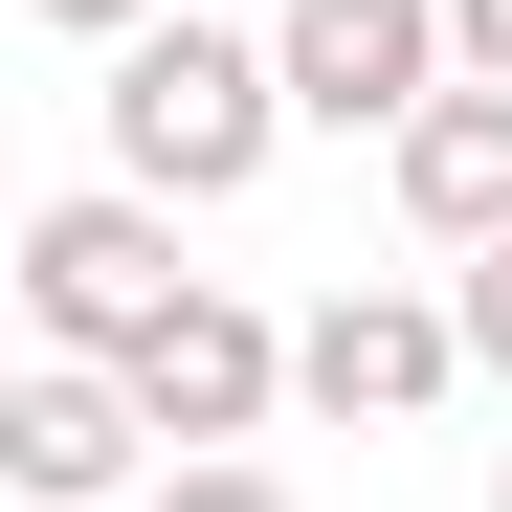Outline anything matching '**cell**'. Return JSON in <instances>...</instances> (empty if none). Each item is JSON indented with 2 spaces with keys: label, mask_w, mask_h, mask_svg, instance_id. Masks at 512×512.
Wrapping results in <instances>:
<instances>
[{
  "label": "cell",
  "mask_w": 512,
  "mask_h": 512,
  "mask_svg": "<svg viewBox=\"0 0 512 512\" xmlns=\"http://www.w3.org/2000/svg\"><path fill=\"white\" fill-rule=\"evenodd\" d=\"M268 379H290V357H268V312H223V290H179V312L134 334V401L179 423V446H245V423H268Z\"/></svg>",
  "instance_id": "277c9868"
},
{
  "label": "cell",
  "mask_w": 512,
  "mask_h": 512,
  "mask_svg": "<svg viewBox=\"0 0 512 512\" xmlns=\"http://www.w3.org/2000/svg\"><path fill=\"white\" fill-rule=\"evenodd\" d=\"M468 357H512V245H490V268H468Z\"/></svg>",
  "instance_id": "9c48e42d"
},
{
  "label": "cell",
  "mask_w": 512,
  "mask_h": 512,
  "mask_svg": "<svg viewBox=\"0 0 512 512\" xmlns=\"http://www.w3.org/2000/svg\"><path fill=\"white\" fill-rule=\"evenodd\" d=\"M23 290H45L67 357H134V334L179 312V268H156V223H134V201H45V223H23Z\"/></svg>",
  "instance_id": "7a4b0ae2"
},
{
  "label": "cell",
  "mask_w": 512,
  "mask_h": 512,
  "mask_svg": "<svg viewBox=\"0 0 512 512\" xmlns=\"http://www.w3.org/2000/svg\"><path fill=\"white\" fill-rule=\"evenodd\" d=\"M45 23H156V0H45Z\"/></svg>",
  "instance_id": "8fae6325"
},
{
  "label": "cell",
  "mask_w": 512,
  "mask_h": 512,
  "mask_svg": "<svg viewBox=\"0 0 512 512\" xmlns=\"http://www.w3.org/2000/svg\"><path fill=\"white\" fill-rule=\"evenodd\" d=\"M268 112H290V67H245L223 23H134V67H112V156L179 179V201H223L268 156Z\"/></svg>",
  "instance_id": "6da1fadb"
},
{
  "label": "cell",
  "mask_w": 512,
  "mask_h": 512,
  "mask_svg": "<svg viewBox=\"0 0 512 512\" xmlns=\"http://www.w3.org/2000/svg\"><path fill=\"white\" fill-rule=\"evenodd\" d=\"M446 357H468V312H401V290H334V312L290 334V379H312L334 423H401V401H446Z\"/></svg>",
  "instance_id": "5b68a950"
},
{
  "label": "cell",
  "mask_w": 512,
  "mask_h": 512,
  "mask_svg": "<svg viewBox=\"0 0 512 512\" xmlns=\"http://www.w3.org/2000/svg\"><path fill=\"white\" fill-rule=\"evenodd\" d=\"M134 423H156V401H112V379H23V401H0V468H23V512H90V490L134 468Z\"/></svg>",
  "instance_id": "52a82bcc"
},
{
  "label": "cell",
  "mask_w": 512,
  "mask_h": 512,
  "mask_svg": "<svg viewBox=\"0 0 512 512\" xmlns=\"http://www.w3.org/2000/svg\"><path fill=\"white\" fill-rule=\"evenodd\" d=\"M446 23H468V67H512V0H446Z\"/></svg>",
  "instance_id": "30bf717a"
},
{
  "label": "cell",
  "mask_w": 512,
  "mask_h": 512,
  "mask_svg": "<svg viewBox=\"0 0 512 512\" xmlns=\"http://www.w3.org/2000/svg\"><path fill=\"white\" fill-rule=\"evenodd\" d=\"M401 201L446 245H512V90H423L401 112Z\"/></svg>",
  "instance_id": "8992f818"
},
{
  "label": "cell",
  "mask_w": 512,
  "mask_h": 512,
  "mask_svg": "<svg viewBox=\"0 0 512 512\" xmlns=\"http://www.w3.org/2000/svg\"><path fill=\"white\" fill-rule=\"evenodd\" d=\"M468 23H423V0H290V112H334V134H379V112H423V67H446Z\"/></svg>",
  "instance_id": "3957f363"
},
{
  "label": "cell",
  "mask_w": 512,
  "mask_h": 512,
  "mask_svg": "<svg viewBox=\"0 0 512 512\" xmlns=\"http://www.w3.org/2000/svg\"><path fill=\"white\" fill-rule=\"evenodd\" d=\"M156 512H290L268 468H179V490H156Z\"/></svg>",
  "instance_id": "ba28073f"
}]
</instances>
